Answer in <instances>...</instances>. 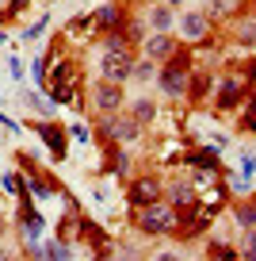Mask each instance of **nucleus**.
Returning <instances> with one entry per match:
<instances>
[{
  "label": "nucleus",
  "instance_id": "1",
  "mask_svg": "<svg viewBox=\"0 0 256 261\" xmlns=\"http://www.w3.org/2000/svg\"><path fill=\"white\" fill-rule=\"evenodd\" d=\"M191 69H195L191 46H176V50H172V58H168V62L157 69V85H161V92H165V96H172V100H184Z\"/></svg>",
  "mask_w": 256,
  "mask_h": 261
},
{
  "label": "nucleus",
  "instance_id": "2",
  "mask_svg": "<svg viewBox=\"0 0 256 261\" xmlns=\"http://www.w3.org/2000/svg\"><path fill=\"white\" fill-rule=\"evenodd\" d=\"M134 223H138V230H142L145 238H165V234L176 230V207H168L165 200H157V204H149V207H138Z\"/></svg>",
  "mask_w": 256,
  "mask_h": 261
},
{
  "label": "nucleus",
  "instance_id": "3",
  "mask_svg": "<svg viewBox=\"0 0 256 261\" xmlns=\"http://www.w3.org/2000/svg\"><path fill=\"white\" fill-rule=\"evenodd\" d=\"M96 127H100V139H104V146H126V142H138L142 139V130L130 115H96Z\"/></svg>",
  "mask_w": 256,
  "mask_h": 261
},
{
  "label": "nucleus",
  "instance_id": "4",
  "mask_svg": "<svg viewBox=\"0 0 256 261\" xmlns=\"http://www.w3.org/2000/svg\"><path fill=\"white\" fill-rule=\"evenodd\" d=\"M157 200H165V180L161 177H138V180H130V192H126V204L134 207H149V204H157Z\"/></svg>",
  "mask_w": 256,
  "mask_h": 261
},
{
  "label": "nucleus",
  "instance_id": "5",
  "mask_svg": "<svg viewBox=\"0 0 256 261\" xmlns=\"http://www.w3.org/2000/svg\"><path fill=\"white\" fill-rule=\"evenodd\" d=\"M92 104L100 115H119L126 104V85H111V81H96L92 85Z\"/></svg>",
  "mask_w": 256,
  "mask_h": 261
},
{
  "label": "nucleus",
  "instance_id": "6",
  "mask_svg": "<svg viewBox=\"0 0 256 261\" xmlns=\"http://www.w3.org/2000/svg\"><path fill=\"white\" fill-rule=\"evenodd\" d=\"M245 96H248V89H245V77H237V73H226L222 81H218L214 108H218V112H233V108H241V104H245Z\"/></svg>",
  "mask_w": 256,
  "mask_h": 261
},
{
  "label": "nucleus",
  "instance_id": "7",
  "mask_svg": "<svg viewBox=\"0 0 256 261\" xmlns=\"http://www.w3.org/2000/svg\"><path fill=\"white\" fill-rule=\"evenodd\" d=\"M134 77V54H104L100 58V81L126 85Z\"/></svg>",
  "mask_w": 256,
  "mask_h": 261
},
{
  "label": "nucleus",
  "instance_id": "8",
  "mask_svg": "<svg viewBox=\"0 0 256 261\" xmlns=\"http://www.w3.org/2000/svg\"><path fill=\"white\" fill-rule=\"evenodd\" d=\"M126 19H130V12H126V4H119V0H111V4H100V8L92 12V27H100V35L122 31V27H126Z\"/></svg>",
  "mask_w": 256,
  "mask_h": 261
},
{
  "label": "nucleus",
  "instance_id": "9",
  "mask_svg": "<svg viewBox=\"0 0 256 261\" xmlns=\"http://www.w3.org/2000/svg\"><path fill=\"white\" fill-rule=\"evenodd\" d=\"M39 139L50 146V154H54V162H65V154H69V135H65V127H57V123H39Z\"/></svg>",
  "mask_w": 256,
  "mask_h": 261
},
{
  "label": "nucleus",
  "instance_id": "10",
  "mask_svg": "<svg viewBox=\"0 0 256 261\" xmlns=\"http://www.w3.org/2000/svg\"><path fill=\"white\" fill-rule=\"evenodd\" d=\"M180 31H184L187 42L210 39V16L207 12H184V16H180Z\"/></svg>",
  "mask_w": 256,
  "mask_h": 261
},
{
  "label": "nucleus",
  "instance_id": "11",
  "mask_svg": "<svg viewBox=\"0 0 256 261\" xmlns=\"http://www.w3.org/2000/svg\"><path fill=\"white\" fill-rule=\"evenodd\" d=\"M210 85H214V69H191V77H187V92H184V100H187V104H195V108H199L203 100H207Z\"/></svg>",
  "mask_w": 256,
  "mask_h": 261
},
{
  "label": "nucleus",
  "instance_id": "12",
  "mask_svg": "<svg viewBox=\"0 0 256 261\" xmlns=\"http://www.w3.org/2000/svg\"><path fill=\"white\" fill-rule=\"evenodd\" d=\"M176 46H180V42L172 39V35H149V39L142 42V50H145V58H149V62H168Z\"/></svg>",
  "mask_w": 256,
  "mask_h": 261
},
{
  "label": "nucleus",
  "instance_id": "13",
  "mask_svg": "<svg viewBox=\"0 0 256 261\" xmlns=\"http://www.w3.org/2000/svg\"><path fill=\"white\" fill-rule=\"evenodd\" d=\"M172 23H176V8H168V4L145 12V27H153V35H172Z\"/></svg>",
  "mask_w": 256,
  "mask_h": 261
},
{
  "label": "nucleus",
  "instance_id": "14",
  "mask_svg": "<svg viewBox=\"0 0 256 261\" xmlns=\"http://www.w3.org/2000/svg\"><path fill=\"white\" fill-rule=\"evenodd\" d=\"M19 230H23L27 242H39V234H42V215L27 204V196L19 200Z\"/></svg>",
  "mask_w": 256,
  "mask_h": 261
},
{
  "label": "nucleus",
  "instance_id": "15",
  "mask_svg": "<svg viewBox=\"0 0 256 261\" xmlns=\"http://www.w3.org/2000/svg\"><path fill=\"white\" fill-rule=\"evenodd\" d=\"M165 192H168V200H165L168 207H191V204H199V196H195V185H187V180H172Z\"/></svg>",
  "mask_w": 256,
  "mask_h": 261
},
{
  "label": "nucleus",
  "instance_id": "16",
  "mask_svg": "<svg viewBox=\"0 0 256 261\" xmlns=\"http://www.w3.org/2000/svg\"><path fill=\"white\" fill-rule=\"evenodd\" d=\"M176 162L195 165V169H207V173H218V150H214V146H207V150H187V154H180Z\"/></svg>",
  "mask_w": 256,
  "mask_h": 261
},
{
  "label": "nucleus",
  "instance_id": "17",
  "mask_svg": "<svg viewBox=\"0 0 256 261\" xmlns=\"http://www.w3.org/2000/svg\"><path fill=\"white\" fill-rule=\"evenodd\" d=\"M77 238H84V242H92L96 250H104L107 246V230L100 227V223H92L88 215H77Z\"/></svg>",
  "mask_w": 256,
  "mask_h": 261
},
{
  "label": "nucleus",
  "instance_id": "18",
  "mask_svg": "<svg viewBox=\"0 0 256 261\" xmlns=\"http://www.w3.org/2000/svg\"><path fill=\"white\" fill-rule=\"evenodd\" d=\"M130 119H134L138 127H149V123L157 119V104H153L149 96H134L130 100Z\"/></svg>",
  "mask_w": 256,
  "mask_h": 261
},
{
  "label": "nucleus",
  "instance_id": "19",
  "mask_svg": "<svg viewBox=\"0 0 256 261\" xmlns=\"http://www.w3.org/2000/svg\"><path fill=\"white\" fill-rule=\"evenodd\" d=\"M104 54H134V42L126 39V31H107L104 35Z\"/></svg>",
  "mask_w": 256,
  "mask_h": 261
},
{
  "label": "nucleus",
  "instance_id": "20",
  "mask_svg": "<svg viewBox=\"0 0 256 261\" xmlns=\"http://www.w3.org/2000/svg\"><path fill=\"white\" fill-rule=\"evenodd\" d=\"M233 219H237L241 234H245V230H256V200H241V204L233 207Z\"/></svg>",
  "mask_w": 256,
  "mask_h": 261
},
{
  "label": "nucleus",
  "instance_id": "21",
  "mask_svg": "<svg viewBox=\"0 0 256 261\" xmlns=\"http://www.w3.org/2000/svg\"><path fill=\"white\" fill-rule=\"evenodd\" d=\"M107 169L115 173V177H130V154L119 146H107Z\"/></svg>",
  "mask_w": 256,
  "mask_h": 261
},
{
  "label": "nucleus",
  "instance_id": "22",
  "mask_svg": "<svg viewBox=\"0 0 256 261\" xmlns=\"http://www.w3.org/2000/svg\"><path fill=\"white\" fill-rule=\"evenodd\" d=\"M207 261H241V250L230 242H210L207 246Z\"/></svg>",
  "mask_w": 256,
  "mask_h": 261
},
{
  "label": "nucleus",
  "instance_id": "23",
  "mask_svg": "<svg viewBox=\"0 0 256 261\" xmlns=\"http://www.w3.org/2000/svg\"><path fill=\"white\" fill-rule=\"evenodd\" d=\"M237 130H245V135H256V96H245V108H241Z\"/></svg>",
  "mask_w": 256,
  "mask_h": 261
},
{
  "label": "nucleus",
  "instance_id": "24",
  "mask_svg": "<svg viewBox=\"0 0 256 261\" xmlns=\"http://www.w3.org/2000/svg\"><path fill=\"white\" fill-rule=\"evenodd\" d=\"M23 108H35L39 115H54V100H42V96H35L31 89L23 92Z\"/></svg>",
  "mask_w": 256,
  "mask_h": 261
},
{
  "label": "nucleus",
  "instance_id": "25",
  "mask_svg": "<svg viewBox=\"0 0 256 261\" xmlns=\"http://www.w3.org/2000/svg\"><path fill=\"white\" fill-rule=\"evenodd\" d=\"M153 73H157V62L142 58V62H134V77L130 81H153Z\"/></svg>",
  "mask_w": 256,
  "mask_h": 261
},
{
  "label": "nucleus",
  "instance_id": "26",
  "mask_svg": "<svg viewBox=\"0 0 256 261\" xmlns=\"http://www.w3.org/2000/svg\"><path fill=\"white\" fill-rule=\"evenodd\" d=\"M237 250H241V261H256V230H245Z\"/></svg>",
  "mask_w": 256,
  "mask_h": 261
},
{
  "label": "nucleus",
  "instance_id": "27",
  "mask_svg": "<svg viewBox=\"0 0 256 261\" xmlns=\"http://www.w3.org/2000/svg\"><path fill=\"white\" fill-rule=\"evenodd\" d=\"M237 173L245 180H252V173H256V154H241V165H237Z\"/></svg>",
  "mask_w": 256,
  "mask_h": 261
},
{
  "label": "nucleus",
  "instance_id": "28",
  "mask_svg": "<svg viewBox=\"0 0 256 261\" xmlns=\"http://www.w3.org/2000/svg\"><path fill=\"white\" fill-rule=\"evenodd\" d=\"M4 188H8L12 196H19V200H23V177H16V173H4Z\"/></svg>",
  "mask_w": 256,
  "mask_h": 261
},
{
  "label": "nucleus",
  "instance_id": "29",
  "mask_svg": "<svg viewBox=\"0 0 256 261\" xmlns=\"http://www.w3.org/2000/svg\"><path fill=\"white\" fill-rule=\"evenodd\" d=\"M16 162L23 165V173H27V177H35V173H39V162H35V158L27 154V150H19V154H16Z\"/></svg>",
  "mask_w": 256,
  "mask_h": 261
},
{
  "label": "nucleus",
  "instance_id": "30",
  "mask_svg": "<svg viewBox=\"0 0 256 261\" xmlns=\"http://www.w3.org/2000/svg\"><path fill=\"white\" fill-rule=\"evenodd\" d=\"M46 62H50V58H35V65H31V73H35L39 85H46Z\"/></svg>",
  "mask_w": 256,
  "mask_h": 261
},
{
  "label": "nucleus",
  "instance_id": "31",
  "mask_svg": "<svg viewBox=\"0 0 256 261\" xmlns=\"http://www.w3.org/2000/svg\"><path fill=\"white\" fill-rule=\"evenodd\" d=\"M23 12H27V0H8V19L23 16Z\"/></svg>",
  "mask_w": 256,
  "mask_h": 261
},
{
  "label": "nucleus",
  "instance_id": "32",
  "mask_svg": "<svg viewBox=\"0 0 256 261\" xmlns=\"http://www.w3.org/2000/svg\"><path fill=\"white\" fill-rule=\"evenodd\" d=\"M8 69H12L16 81H23V58H8Z\"/></svg>",
  "mask_w": 256,
  "mask_h": 261
},
{
  "label": "nucleus",
  "instance_id": "33",
  "mask_svg": "<svg viewBox=\"0 0 256 261\" xmlns=\"http://www.w3.org/2000/svg\"><path fill=\"white\" fill-rule=\"evenodd\" d=\"M245 89H256V58L248 62V69H245Z\"/></svg>",
  "mask_w": 256,
  "mask_h": 261
},
{
  "label": "nucleus",
  "instance_id": "34",
  "mask_svg": "<svg viewBox=\"0 0 256 261\" xmlns=\"http://www.w3.org/2000/svg\"><path fill=\"white\" fill-rule=\"evenodd\" d=\"M42 27H46V19H39L35 27H27V31H23V39H27V42H31V39H39V35H42Z\"/></svg>",
  "mask_w": 256,
  "mask_h": 261
},
{
  "label": "nucleus",
  "instance_id": "35",
  "mask_svg": "<svg viewBox=\"0 0 256 261\" xmlns=\"http://www.w3.org/2000/svg\"><path fill=\"white\" fill-rule=\"evenodd\" d=\"M96 261H122V257H119V253L111 250V246H104V250L96 253Z\"/></svg>",
  "mask_w": 256,
  "mask_h": 261
},
{
  "label": "nucleus",
  "instance_id": "36",
  "mask_svg": "<svg viewBox=\"0 0 256 261\" xmlns=\"http://www.w3.org/2000/svg\"><path fill=\"white\" fill-rule=\"evenodd\" d=\"M153 261H184V257H180L176 250H161V253H157V257H153Z\"/></svg>",
  "mask_w": 256,
  "mask_h": 261
},
{
  "label": "nucleus",
  "instance_id": "37",
  "mask_svg": "<svg viewBox=\"0 0 256 261\" xmlns=\"http://www.w3.org/2000/svg\"><path fill=\"white\" fill-rule=\"evenodd\" d=\"M207 4H214L218 12H226V0H207Z\"/></svg>",
  "mask_w": 256,
  "mask_h": 261
},
{
  "label": "nucleus",
  "instance_id": "38",
  "mask_svg": "<svg viewBox=\"0 0 256 261\" xmlns=\"http://www.w3.org/2000/svg\"><path fill=\"white\" fill-rule=\"evenodd\" d=\"M165 4H168V8H180V4H184V0H165Z\"/></svg>",
  "mask_w": 256,
  "mask_h": 261
},
{
  "label": "nucleus",
  "instance_id": "39",
  "mask_svg": "<svg viewBox=\"0 0 256 261\" xmlns=\"http://www.w3.org/2000/svg\"><path fill=\"white\" fill-rule=\"evenodd\" d=\"M4 39H8V35H4V27H0V46H4Z\"/></svg>",
  "mask_w": 256,
  "mask_h": 261
},
{
  "label": "nucleus",
  "instance_id": "40",
  "mask_svg": "<svg viewBox=\"0 0 256 261\" xmlns=\"http://www.w3.org/2000/svg\"><path fill=\"white\" fill-rule=\"evenodd\" d=\"M0 234H4V219H0Z\"/></svg>",
  "mask_w": 256,
  "mask_h": 261
}]
</instances>
